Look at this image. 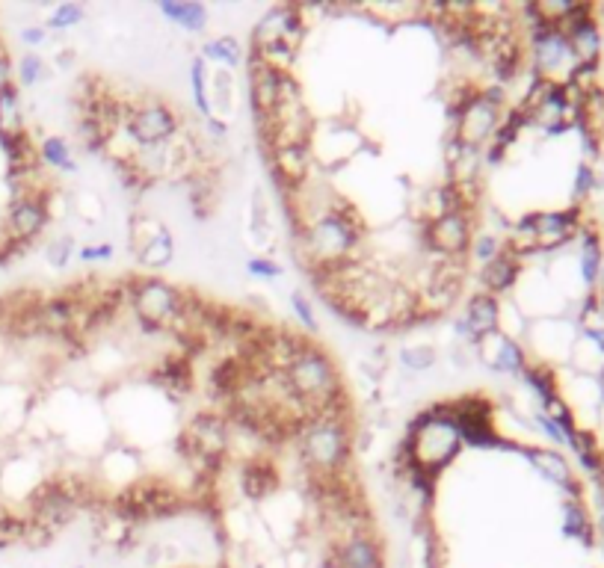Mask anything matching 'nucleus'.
<instances>
[{
    "mask_svg": "<svg viewBox=\"0 0 604 568\" xmlns=\"http://www.w3.org/2000/svg\"><path fill=\"white\" fill-rule=\"evenodd\" d=\"M459 450H462V438H459L456 421L448 415L445 403H436L424 409L421 415H415L394 456H403L415 468L439 477L442 468L451 465Z\"/></svg>",
    "mask_w": 604,
    "mask_h": 568,
    "instance_id": "f257e3e1",
    "label": "nucleus"
},
{
    "mask_svg": "<svg viewBox=\"0 0 604 568\" xmlns=\"http://www.w3.org/2000/svg\"><path fill=\"white\" fill-rule=\"evenodd\" d=\"M297 444H300L302 465L308 474H341L350 462L353 450V424L350 418L335 415H311L297 426Z\"/></svg>",
    "mask_w": 604,
    "mask_h": 568,
    "instance_id": "f03ea898",
    "label": "nucleus"
},
{
    "mask_svg": "<svg viewBox=\"0 0 604 568\" xmlns=\"http://www.w3.org/2000/svg\"><path fill=\"white\" fill-rule=\"evenodd\" d=\"M128 305L143 329L172 332L184 311V290L154 276L128 279Z\"/></svg>",
    "mask_w": 604,
    "mask_h": 568,
    "instance_id": "7ed1b4c3",
    "label": "nucleus"
},
{
    "mask_svg": "<svg viewBox=\"0 0 604 568\" xmlns=\"http://www.w3.org/2000/svg\"><path fill=\"white\" fill-rule=\"evenodd\" d=\"M504 86H480L459 110L451 125V140L483 151L504 119Z\"/></svg>",
    "mask_w": 604,
    "mask_h": 568,
    "instance_id": "20e7f679",
    "label": "nucleus"
},
{
    "mask_svg": "<svg viewBox=\"0 0 604 568\" xmlns=\"http://www.w3.org/2000/svg\"><path fill=\"white\" fill-rule=\"evenodd\" d=\"M530 66L533 77L548 80V83H569V77L578 69V60L572 54V45L560 27H536L530 30Z\"/></svg>",
    "mask_w": 604,
    "mask_h": 568,
    "instance_id": "39448f33",
    "label": "nucleus"
},
{
    "mask_svg": "<svg viewBox=\"0 0 604 568\" xmlns=\"http://www.w3.org/2000/svg\"><path fill=\"white\" fill-rule=\"evenodd\" d=\"M184 122L175 113L172 104L160 101V98H146V101H134L128 122H125V134L131 137L134 148L140 145H160V142H172L181 134Z\"/></svg>",
    "mask_w": 604,
    "mask_h": 568,
    "instance_id": "423d86ee",
    "label": "nucleus"
},
{
    "mask_svg": "<svg viewBox=\"0 0 604 568\" xmlns=\"http://www.w3.org/2000/svg\"><path fill=\"white\" fill-rule=\"evenodd\" d=\"M421 240L439 261H459L474 240V213H439L424 219Z\"/></svg>",
    "mask_w": 604,
    "mask_h": 568,
    "instance_id": "0eeeda50",
    "label": "nucleus"
},
{
    "mask_svg": "<svg viewBox=\"0 0 604 568\" xmlns=\"http://www.w3.org/2000/svg\"><path fill=\"white\" fill-rule=\"evenodd\" d=\"M51 199L54 193H33L24 199H12L6 213V240L30 246L51 222Z\"/></svg>",
    "mask_w": 604,
    "mask_h": 568,
    "instance_id": "6e6552de",
    "label": "nucleus"
},
{
    "mask_svg": "<svg viewBox=\"0 0 604 568\" xmlns=\"http://www.w3.org/2000/svg\"><path fill=\"white\" fill-rule=\"evenodd\" d=\"M302 12L300 6H273L261 21L252 27V51H261L273 42H291L302 39Z\"/></svg>",
    "mask_w": 604,
    "mask_h": 568,
    "instance_id": "1a4fd4ad",
    "label": "nucleus"
},
{
    "mask_svg": "<svg viewBox=\"0 0 604 568\" xmlns=\"http://www.w3.org/2000/svg\"><path fill=\"white\" fill-rule=\"evenodd\" d=\"M474 353L492 373H501V376H522V370L528 367L530 361L522 341H516V338H510L504 332H495V335L483 338L474 347Z\"/></svg>",
    "mask_w": 604,
    "mask_h": 568,
    "instance_id": "9d476101",
    "label": "nucleus"
},
{
    "mask_svg": "<svg viewBox=\"0 0 604 568\" xmlns=\"http://www.w3.org/2000/svg\"><path fill=\"white\" fill-rule=\"evenodd\" d=\"M329 566L332 568H385L382 542L374 533H356L332 542L329 551Z\"/></svg>",
    "mask_w": 604,
    "mask_h": 568,
    "instance_id": "9b49d317",
    "label": "nucleus"
},
{
    "mask_svg": "<svg viewBox=\"0 0 604 568\" xmlns=\"http://www.w3.org/2000/svg\"><path fill=\"white\" fill-rule=\"evenodd\" d=\"M519 453L528 459L530 465L554 486H560L569 500H581V483L578 477L572 474V465L569 459L560 453V450H548V447H519Z\"/></svg>",
    "mask_w": 604,
    "mask_h": 568,
    "instance_id": "f8f14e48",
    "label": "nucleus"
},
{
    "mask_svg": "<svg viewBox=\"0 0 604 568\" xmlns=\"http://www.w3.org/2000/svg\"><path fill=\"white\" fill-rule=\"evenodd\" d=\"M462 320H465V326H468V332H471V341H474V347H477L483 338L501 332V299L492 296V293H483V290L471 293L468 302H465ZM474 347H471V350H474Z\"/></svg>",
    "mask_w": 604,
    "mask_h": 568,
    "instance_id": "ddd939ff",
    "label": "nucleus"
},
{
    "mask_svg": "<svg viewBox=\"0 0 604 568\" xmlns=\"http://www.w3.org/2000/svg\"><path fill=\"white\" fill-rule=\"evenodd\" d=\"M522 270H525V264H522V258L510 249V246H504V252L498 255V258H492L489 264H483L480 267V273H477V282L483 284V293H492V296H504V293H510L519 279H522Z\"/></svg>",
    "mask_w": 604,
    "mask_h": 568,
    "instance_id": "4468645a",
    "label": "nucleus"
},
{
    "mask_svg": "<svg viewBox=\"0 0 604 568\" xmlns=\"http://www.w3.org/2000/svg\"><path fill=\"white\" fill-rule=\"evenodd\" d=\"M149 382H154L166 394H187L193 388V364L181 353L160 355L149 370Z\"/></svg>",
    "mask_w": 604,
    "mask_h": 568,
    "instance_id": "2eb2a0df",
    "label": "nucleus"
},
{
    "mask_svg": "<svg viewBox=\"0 0 604 568\" xmlns=\"http://www.w3.org/2000/svg\"><path fill=\"white\" fill-rule=\"evenodd\" d=\"M240 486L249 500H264L279 489V468L273 465V459L267 456H255L243 465V477Z\"/></svg>",
    "mask_w": 604,
    "mask_h": 568,
    "instance_id": "dca6fc26",
    "label": "nucleus"
},
{
    "mask_svg": "<svg viewBox=\"0 0 604 568\" xmlns=\"http://www.w3.org/2000/svg\"><path fill=\"white\" fill-rule=\"evenodd\" d=\"M581 240V252H578V273H581V282L587 284V290L593 293L596 284H599V276H602V264H604V246H602V234L593 231L590 225L581 228L578 234Z\"/></svg>",
    "mask_w": 604,
    "mask_h": 568,
    "instance_id": "f3484780",
    "label": "nucleus"
},
{
    "mask_svg": "<svg viewBox=\"0 0 604 568\" xmlns=\"http://www.w3.org/2000/svg\"><path fill=\"white\" fill-rule=\"evenodd\" d=\"M160 15L169 18L175 27L187 30V33H202L208 27V9L202 3H181V0H160L157 3Z\"/></svg>",
    "mask_w": 604,
    "mask_h": 568,
    "instance_id": "a211bd4d",
    "label": "nucleus"
},
{
    "mask_svg": "<svg viewBox=\"0 0 604 568\" xmlns=\"http://www.w3.org/2000/svg\"><path fill=\"white\" fill-rule=\"evenodd\" d=\"M134 255H137V264L143 270H166L175 261V237H172V231L166 225H160V231Z\"/></svg>",
    "mask_w": 604,
    "mask_h": 568,
    "instance_id": "6ab92c4d",
    "label": "nucleus"
},
{
    "mask_svg": "<svg viewBox=\"0 0 604 568\" xmlns=\"http://www.w3.org/2000/svg\"><path fill=\"white\" fill-rule=\"evenodd\" d=\"M519 379L533 391V397L539 400V406H545V403H551L554 397H560L557 373H554V367L545 364V361H528V367L522 370Z\"/></svg>",
    "mask_w": 604,
    "mask_h": 568,
    "instance_id": "aec40b11",
    "label": "nucleus"
},
{
    "mask_svg": "<svg viewBox=\"0 0 604 568\" xmlns=\"http://www.w3.org/2000/svg\"><path fill=\"white\" fill-rule=\"evenodd\" d=\"M24 134V116H21V98L15 86L0 89V140H15Z\"/></svg>",
    "mask_w": 604,
    "mask_h": 568,
    "instance_id": "412c9836",
    "label": "nucleus"
},
{
    "mask_svg": "<svg viewBox=\"0 0 604 568\" xmlns=\"http://www.w3.org/2000/svg\"><path fill=\"white\" fill-rule=\"evenodd\" d=\"M593 530H596V524H593L587 506L581 500H566L563 503V533L584 545H593Z\"/></svg>",
    "mask_w": 604,
    "mask_h": 568,
    "instance_id": "4be33fe9",
    "label": "nucleus"
},
{
    "mask_svg": "<svg viewBox=\"0 0 604 568\" xmlns=\"http://www.w3.org/2000/svg\"><path fill=\"white\" fill-rule=\"evenodd\" d=\"M205 63H220L226 69H237L243 63V48L234 36H217V39H208L202 45V54H199Z\"/></svg>",
    "mask_w": 604,
    "mask_h": 568,
    "instance_id": "5701e85b",
    "label": "nucleus"
},
{
    "mask_svg": "<svg viewBox=\"0 0 604 568\" xmlns=\"http://www.w3.org/2000/svg\"><path fill=\"white\" fill-rule=\"evenodd\" d=\"M39 157H42L45 166L60 169V172H66V175H75L77 172V160L75 154H72V145L63 140V137H45V140L39 142Z\"/></svg>",
    "mask_w": 604,
    "mask_h": 568,
    "instance_id": "b1692460",
    "label": "nucleus"
},
{
    "mask_svg": "<svg viewBox=\"0 0 604 568\" xmlns=\"http://www.w3.org/2000/svg\"><path fill=\"white\" fill-rule=\"evenodd\" d=\"M190 89H193V104H196L202 122L211 119L214 107H211V98H208V63L202 57H193V63H190Z\"/></svg>",
    "mask_w": 604,
    "mask_h": 568,
    "instance_id": "393cba45",
    "label": "nucleus"
},
{
    "mask_svg": "<svg viewBox=\"0 0 604 568\" xmlns=\"http://www.w3.org/2000/svg\"><path fill=\"white\" fill-rule=\"evenodd\" d=\"M436 361H439V355L430 344H415V347H400L397 350V364L406 373H427V370L436 367Z\"/></svg>",
    "mask_w": 604,
    "mask_h": 568,
    "instance_id": "a878e982",
    "label": "nucleus"
},
{
    "mask_svg": "<svg viewBox=\"0 0 604 568\" xmlns=\"http://www.w3.org/2000/svg\"><path fill=\"white\" fill-rule=\"evenodd\" d=\"M208 98H211L214 116H217V110H231L234 107V77H231V71H214V77H208Z\"/></svg>",
    "mask_w": 604,
    "mask_h": 568,
    "instance_id": "bb28decb",
    "label": "nucleus"
},
{
    "mask_svg": "<svg viewBox=\"0 0 604 568\" xmlns=\"http://www.w3.org/2000/svg\"><path fill=\"white\" fill-rule=\"evenodd\" d=\"M83 21H86V9H83L80 3H60V6L48 15V30L63 33V30H72L77 24H83Z\"/></svg>",
    "mask_w": 604,
    "mask_h": 568,
    "instance_id": "cd10ccee",
    "label": "nucleus"
},
{
    "mask_svg": "<svg viewBox=\"0 0 604 568\" xmlns=\"http://www.w3.org/2000/svg\"><path fill=\"white\" fill-rule=\"evenodd\" d=\"M504 240L498 237V234H477L474 240H471V258L483 267V264H489L492 258H498L501 252H504Z\"/></svg>",
    "mask_w": 604,
    "mask_h": 568,
    "instance_id": "c85d7f7f",
    "label": "nucleus"
},
{
    "mask_svg": "<svg viewBox=\"0 0 604 568\" xmlns=\"http://www.w3.org/2000/svg\"><path fill=\"white\" fill-rule=\"evenodd\" d=\"M72 255H75V237H72V234L54 237V240L45 246V258H48V264L57 267V270H60V267H69Z\"/></svg>",
    "mask_w": 604,
    "mask_h": 568,
    "instance_id": "c756f323",
    "label": "nucleus"
},
{
    "mask_svg": "<svg viewBox=\"0 0 604 568\" xmlns=\"http://www.w3.org/2000/svg\"><path fill=\"white\" fill-rule=\"evenodd\" d=\"M45 60L39 57V54H33V51H27L21 60H18V80H21V86H33V83H39L42 77H45Z\"/></svg>",
    "mask_w": 604,
    "mask_h": 568,
    "instance_id": "7c9ffc66",
    "label": "nucleus"
},
{
    "mask_svg": "<svg viewBox=\"0 0 604 568\" xmlns=\"http://www.w3.org/2000/svg\"><path fill=\"white\" fill-rule=\"evenodd\" d=\"M291 308H294L300 326L308 335H317V332H320V323H317V317H314V308H311V302L305 299L302 290H294V293H291Z\"/></svg>",
    "mask_w": 604,
    "mask_h": 568,
    "instance_id": "2f4dec72",
    "label": "nucleus"
},
{
    "mask_svg": "<svg viewBox=\"0 0 604 568\" xmlns=\"http://www.w3.org/2000/svg\"><path fill=\"white\" fill-rule=\"evenodd\" d=\"M246 273H249L252 279L273 282V279H279V276H282V264H276L273 258H261V255H255V258H249V261H246Z\"/></svg>",
    "mask_w": 604,
    "mask_h": 568,
    "instance_id": "473e14b6",
    "label": "nucleus"
},
{
    "mask_svg": "<svg viewBox=\"0 0 604 568\" xmlns=\"http://www.w3.org/2000/svg\"><path fill=\"white\" fill-rule=\"evenodd\" d=\"M113 255H116V246H113V243H86V246L77 252L80 264H104V261H113Z\"/></svg>",
    "mask_w": 604,
    "mask_h": 568,
    "instance_id": "72a5a7b5",
    "label": "nucleus"
},
{
    "mask_svg": "<svg viewBox=\"0 0 604 568\" xmlns=\"http://www.w3.org/2000/svg\"><path fill=\"white\" fill-rule=\"evenodd\" d=\"M593 190H596V169L590 163H581L575 172V205L584 202Z\"/></svg>",
    "mask_w": 604,
    "mask_h": 568,
    "instance_id": "f704fd0d",
    "label": "nucleus"
},
{
    "mask_svg": "<svg viewBox=\"0 0 604 568\" xmlns=\"http://www.w3.org/2000/svg\"><path fill=\"white\" fill-rule=\"evenodd\" d=\"M533 421H536L539 432H542L545 438H551V441H554L557 447H566V435H563V429L554 424V421H551V418H548L545 412H536V418H533Z\"/></svg>",
    "mask_w": 604,
    "mask_h": 568,
    "instance_id": "c9c22d12",
    "label": "nucleus"
},
{
    "mask_svg": "<svg viewBox=\"0 0 604 568\" xmlns=\"http://www.w3.org/2000/svg\"><path fill=\"white\" fill-rule=\"evenodd\" d=\"M21 42H24L27 48H42V45L48 42V27H39V24L24 27V30H21Z\"/></svg>",
    "mask_w": 604,
    "mask_h": 568,
    "instance_id": "e433bc0d",
    "label": "nucleus"
},
{
    "mask_svg": "<svg viewBox=\"0 0 604 568\" xmlns=\"http://www.w3.org/2000/svg\"><path fill=\"white\" fill-rule=\"evenodd\" d=\"M6 86H12V66H9V57L0 48V89H6Z\"/></svg>",
    "mask_w": 604,
    "mask_h": 568,
    "instance_id": "4c0bfd02",
    "label": "nucleus"
},
{
    "mask_svg": "<svg viewBox=\"0 0 604 568\" xmlns=\"http://www.w3.org/2000/svg\"><path fill=\"white\" fill-rule=\"evenodd\" d=\"M75 63V51H66V54H57V66H72Z\"/></svg>",
    "mask_w": 604,
    "mask_h": 568,
    "instance_id": "58836bf2",
    "label": "nucleus"
},
{
    "mask_svg": "<svg viewBox=\"0 0 604 568\" xmlns=\"http://www.w3.org/2000/svg\"><path fill=\"white\" fill-rule=\"evenodd\" d=\"M596 527H599V533H602L604 539V506L599 503V518H596Z\"/></svg>",
    "mask_w": 604,
    "mask_h": 568,
    "instance_id": "ea45409f",
    "label": "nucleus"
},
{
    "mask_svg": "<svg viewBox=\"0 0 604 568\" xmlns=\"http://www.w3.org/2000/svg\"><path fill=\"white\" fill-rule=\"evenodd\" d=\"M599 388H602V394H604V367L599 370Z\"/></svg>",
    "mask_w": 604,
    "mask_h": 568,
    "instance_id": "a19ab883",
    "label": "nucleus"
},
{
    "mask_svg": "<svg viewBox=\"0 0 604 568\" xmlns=\"http://www.w3.org/2000/svg\"><path fill=\"white\" fill-rule=\"evenodd\" d=\"M599 314H602V317H604V293H602V296H599Z\"/></svg>",
    "mask_w": 604,
    "mask_h": 568,
    "instance_id": "79ce46f5",
    "label": "nucleus"
},
{
    "mask_svg": "<svg viewBox=\"0 0 604 568\" xmlns=\"http://www.w3.org/2000/svg\"><path fill=\"white\" fill-rule=\"evenodd\" d=\"M599 284H602V293H604V264H602V276H599Z\"/></svg>",
    "mask_w": 604,
    "mask_h": 568,
    "instance_id": "37998d69",
    "label": "nucleus"
},
{
    "mask_svg": "<svg viewBox=\"0 0 604 568\" xmlns=\"http://www.w3.org/2000/svg\"><path fill=\"white\" fill-rule=\"evenodd\" d=\"M75 568H86V566H75Z\"/></svg>",
    "mask_w": 604,
    "mask_h": 568,
    "instance_id": "c03bdc74",
    "label": "nucleus"
}]
</instances>
